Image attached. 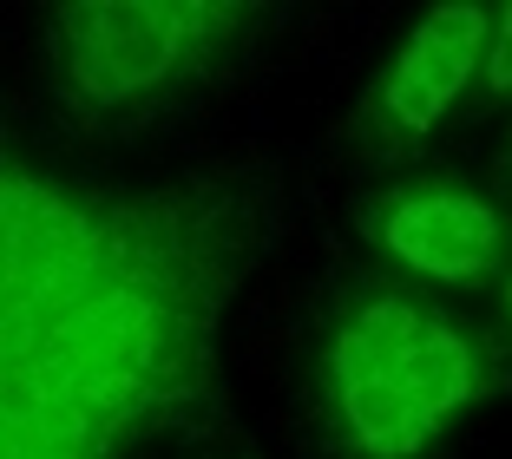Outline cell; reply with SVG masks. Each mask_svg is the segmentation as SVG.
Listing matches in <instances>:
<instances>
[{
	"label": "cell",
	"instance_id": "1",
	"mask_svg": "<svg viewBox=\"0 0 512 459\" xmlns=\"http://www.w3.org/2000/svg\"><path fill=\"white\" fill-rule=\"evenodd\" d=\"M270 191L204 171L112 191L0 171V459H132L224 427L217 341Z\"/></svg>",
	"mask_w": 512,
	"mask_h": 459
},
{
	"label": "cell",
	"instance_id": "8",
	"mask_svg": "<svg viewBox=\"0 0 512 459\" xmlns=\"http://www.w3.org/2000/svg\"><path fill=\"white\" fill-rule=\"evenodd\" d=\"M499 302H506V315H512V276H506V289H499Z\"/></svg>",
	"mask_w": 512,
	"mask_h": 459
},
{
	"label": "cell",
	"instance_id": "3",
	"mask_svg": "<svg viewBox=\"0 0 512 459\" xmlns=\"http://www.w3.org/2000/svg\"><path fill=\"white\" fill-rule=\"evenodd\" d=\"M256 27L243 0H66L46 14L53 92L79 125H138Z\"/></svg>",
	"mask_w": 512,
	"mask_h": 459
},
{
	"label": "cell",
	"instance_id": "6",
	"mask_svg": "<svg viewBox=\"0 0 512 459\" xmlns=\"http://www.w3.org/2000/svg\"><path fill=\"white\" fill-rule=\"evenodd\" d=\"M486 99H512V0L493 7V53H486Z\"/></svg>",
	"mask_w": 512,
	"mask_h": 459
},
{
	"label": "cell",
	"instance_id": "7",
	"mask_svg": "<svg viewBox=\"0 0 512 459\" xmlns=\"http://www.w3.org/2000/svg\"><path fill=\"white\" fill-rule=\"evenodd\" d=\"M499 191L512 197V145H506V158H499Z\"/></svg>",
	"mask_w": 512,
	"mask_h": 459
},
{
	"label": "cell",
	"instance_id": "4",
	"mask_svg": "<svg viewBox=\"0 0 512 459\" xmlns=\"http://www.w3.org/2000/svg\"><path fill=\"white\" fill-rule=\"evenodd\" d=\"M493 53V14L486 7H434L414 20L401 46H394L388 73L368 86L362 112L348 119V138L368 158H407L414 145L447 125V112L467 99V86L486 73Z\"/></svg>",
	"mask_w": 512,
	"mask_h": 459
},
{
	"label": "cell",
	"instance_id": "2",
	"mask_svg": "<svg viewBox=\"0 0 512 459\" xmlns=\"http://www.w3.org/2000/svg\"><path fill=\"white\" fill-rule=\"evenodd\" d=\"M316 381L342 459H421L453 420L512 387V348L414 289H362L329 322Z\"/></svg>",
	"mask_w": 512,
	"mask_h": 459
},
{
	"label": "cell",
	"instance_id": "5",
	"mask_svg": "<svg viewBox=\"0 0 512 459\" xmlns=\"http://www.w3.org/2000/svg\"><path fill=\"white\" fill-rule=\"evenodd\" d=\"M355 223H362V237L381 256H394L401 269H414L427 282H447V289L499 276L506 256H512V217L506 210L486 191L440 184V178L394 184V191L362 197Z\"/></svg>",
	"mask_w": 512,
	"mask_h": 459
}]
</instances>
